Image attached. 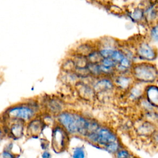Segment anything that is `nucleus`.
Returning <instances> with one entry per match:
<instances>
[{
	"label": "nucleus",
	"instance_id": "f257e3e1",
	"mask_svg": "<svg viewBox=\"0 0 158 158\" xmlns=\"http://www.w3.org/2000/svg\"><path fill=\"white\" fill-rule=\"evenodd\" d=\"M58 124L62 126L69 135L86 137L96 131L101 125L95 120L69 110H64L57 116Z\"/></svg>",
	"mask_w": 158,
	"mask_h": 158
},
{
	"label": "nucleus",
	"instance_id": "f03ea898",
	"mask_svg": "<svg viewBox=\"0 0 158 158\" xmlns=\"http://www.w3.org/2000/svg\"><path fill=\"white\" fill-rule=\"evenodd\" d=\"M130 74L135 81L145 85L154 83L158 80V69L152 62L134 63Z\"/></svg>",
	"mask_w": 158,
	"mask_h": 158
},
{
	"label": "nucleus",
	"instance_id": "7ed1b4c3",
	"mask_svg": "<svg viewBox=\"0 0 158 158\" xmlns=\"http://www.w3.org/2000/svg\"><path fill=\"white\" fill-rule=\"evenodd\" d=\"M36 116V109L30 104H19L12 106L4 112L5 118L8 120H20L29 122Z\"/></svg>",
	"mask_w": 158,
	"mask_h": 158
},
{
	"label": "nucleus",
	"instance_id": "20e7f679",
	"mask_svg": "<svg viewBox=\"0 0 158 158\" xmlns=\"http://www.w3.org/2000/svg\"><path fill=\"white\" fill-rule=\"evenodd\" d=\"M85 138L91 144L102 148L112 142L119 140L117 134L111 128L101 125L96 131L88 134Z\"/></svg>",
	"mask_w": 158,
	"mask_h": 158
},
{
	"label": "nucleus",
	"instance_id": "39448f33",
	"mask_svg": "<svg viewBox=\"0 0 158 158\" xmlns=\"http://www.w3.org/2000/svg\"><path fill=\"white\" fill-rule=\"evenodd\" d=\"M69 134L59 124L54 126L52 130L51 146L56 153L64 151L68 147Z\"/></svg>",
	"mask_w": 158,
	"mask_h": 158
},
{
	"label": "nucleus",
	"instance_id": "423d86ee",
	"mask_svg": "<svg viewBox=\"0 0 158 158\" xmlns=\"http://www.w3.org/2000/svg\"><path fill=\"white\" fill-rule=\"evenodd\" d=\"M135 54L136 57L141 61L152 62L158 56L157 49L147 41H141L137 43L135 46Z\"/></svg>",
	"mask_w": 158,
	"mask_h": 158
},
{
	"label": "nucleus",
	"instance_id": "0eeeda50",
	"mask_svg": "<svg viewBox=\"0 0 158 158\" xmlns=\"http://www.w3.org/2000/svg\"><path fill=\"white\" fill-rule=\"evenodd\" d=\"M139 5L144 8V22L150 25L158 22V4L157 2L152 0L141 1Z\"/></svg>",
	"mask_w": 158,
	"mask_h": 158
},
{
	"label": "nucleus",
	"instance_id": "6e6552de",
	"mask_svg": "<svg viewBox=\"0 0 158 158\" xmlns=\"http://www.w3.org/2000/svg\"><path fill=\"white\" fill-rule=\"evenodd\" d=\"M96 95L98 94H106L112 92L115 89V85L112 77L101 76L96 78L92 85Z\"/></svg>",
	"mask_w": 158,
	"mask_h": 158
},
{
	"label": "nucleus",
	"instance_id": "1a4fd4ad",
	"mask_svg": "<svg viewBox=\"0 0 158 158\" xmlns=\"http://www.w3.org/2000/svg\"><path fill=\"white\" fill-rule=\"evenodd\" d=\"M135 133L141 138H148L157 130V126L156 123L143 118L138 121V123L134 125Z\"/></svg>",
	"mask_w": 158,
	"mask_h": 158
},
{
	"label": "nucleus",
	"instance_id": "9d476101",
	"mask_svg": "<svg viewBox=\"0 0 158 158\" xmlns=\"http://www.w3.org/2000/svg\"><path fill=\"white\" fill-rule=\"evenodd\" d=\"M112 78L113 80L115 89L123 93H126L135 83V80L130 73H116L112 77Z\"/></svg>",
	"mask_w": 158,
	"mask_h": 158
},
{
	"label": "nucleus",
	"instance_id": "9b49d317",
	"mask_svg": "<svg viewBox=\"0 0 158 158\" xmlns=\"http://www.w3.org/2000/svg\"><path fill=\"white\" fill-rule=\"evenodd\" d=\"M74 86L78 96L81 99L87 101H92L96 98V93L93 86L89 85L79 80Z\"/></svg>",
	"mask_w": 158,
	"mask_h": 158
},
{
	"label": "nucleus",
	"instance_id": "f8f14e48",
	"mask_svg": "<svg viewBox=\"0 0 158 158\" xmlns=\"http://www.w3.org/2000/svg\"><path fill=\"white\" fill-rule=\"evenodd\" d=\"M125 15L133 23H145L144 8L139 4L126 8L125 9Z\"/></svg>",
	"mask_w": 158,
	"mask_h": 158
},
{
	"label": "nucleus",
	"instance_id": "ddd939ff",
	"mask_svg": "<svg viewBox=\"0 0 158 158\" xmlns=\"http://www.w3.org/2000/svg\"><path fill=\"white\" fill-rule=\"evenodd\" d=\"M11 123L7 127V133L14 139L21 138L23 135L25 122L20 120H10Z\"/></svg>",
	"mask_w": 158,
	"mask_h": 158
},
{
	"label": "nucleus",
	"instance_id": "4468645a",
	"mask_svg": "<svg viewBox=\"0 0 158 158\" xmlns=\"http://www.w3.org/2000/svg\"><path fill=\"white\" fill-rule=\"evenodd\" d=\"M145 84L135 81L132 86L125 93L129 101L133 102H138L144 98Z\"/></svg>",
	"mask_w": 158,
	"mask_h": 158
},
{
	"label": "nucleus",
	"instance_id": "2eb2a0df",
	"mask_svg": "<svg viewBox=\"0 0 158 158\" xmlns=\"http://www.w3.org/2000/svg\"><path fill=\"white\" fill-rule=\"evenodd\" d=\"M144 97L155 109H158V86L154 83L146 85Z\"/></svg>",
	"mask_w": 158,
	"mask_h": 158
},
{
	"label": "nucleus",
	"instance_id": "dca6fc26",
	"mask_svg": "<svg viewBox=\"0 0 158 158\" xmlns=\"http://www.w3.org/2000/svg\"><path fill=\"white\" fill-rule=\"evenodd\" d=\"M44 123L41 119L34 117L27 125V135L30 137H38L42 132Z\"/></svg>",
	"mask_w": 158,
	"mask_h": 158
},
{
	"label": "nucleus",
	"instance_id": "f3484780",
	"mask_svg": "<svg viewBox=\"0 0 158 158\" xmlns=\"http://www.w3.org/2000/svg\"><path fill=\"white\" fill-rule=\"evenodd\" d=\"M96 49H97L96 45L91 44L88 43H85L78 45L77 47L76 50L75 51V54L87 56L90 52H91L93 50Z\"/></svg>",
	"mask_w": 158,
	"mask_h": 158
},
{
	"label": "nucleus",
	"instance_id": "a211bd4d",
	"mask_svg": "<svg viewBox=\"0 0 158 158\" xmlns=\"http://www.w3.org/2000/svg\"><path fill=\"white\" fill-rule=\"evenodd\" d=\"M87 68L91 77H93L94 78H98L102 76L101 71V69H100V63L88 62L87 65Z\"/></svg>",
	"mask_w": 158,
	"mask_h": 158
},
{
	"label": "nucleus",
	"instance_id": "6ab92c4d",
	"mask_svg": "<svg viewBox=\"0 0 158 158\" xmlns=\"http://www.w3.org/2000/svg\"><path fill=\"white\" fill-rule=\"evenodd\" d=\"M122 147L123 145L122 144L120 141L119 140H117L106 145L104 147H103V149L110 154H115Z\"/></svg>",
	"mask_w": 158,
	"mask_h": 158
},
{
	"label": "nucleus",
	"instance_id": "aec40b11",
	"mask_svg": "<svg viewBox=\"0 0 158 158\" xmlns=\"http://www.w3.org/2000/svg\"><path fill=\"white\" fill-rule=\"evenodd\" d=\"M48 109L51 113L58 115L62 111V104H60L58 101L51 99L48 102Z\"/></svg>",
	"mask_w": 158,
	"mask_h": 158
},
{
	"label": "nucleus",
	"instance_id": "412c9836",
	"mask_svg": "<svg viewBox=\"0 0 158 158\" xmlns=\"http://www.w3.org/2000/svg\"><path fill=\"white\" fill-rule=\"evenodd\" d=\"M148 36L152 41L158 42V22L149 25Z\"/></svg>",
	"mask_w": 158,
	"mask_h": 158
},
{
	"label": "nucleus",
	"instance_id": "4be33fe9",
	"mask_svg": "<svg viewBox=\"0 0 158 158\" xmlns=\"http://www.w3.org/2000/svg\"><path fill=\"white\" fill-rule=\"evenodd\" d=\"M86 58L88 62L91 63H100L102 59L98 49H96L90 52L86 56Z\"/></svg>",
	"mask_w": 158,
	"mask_h": 158
},
{
	"label": "nucleus",
	"instance_id": "5701e85b",
	"mask_svg": "<svg viewBox=\"0 0 158 158\" xmlns=\"http://www.w3.org/2000/svg\"><path fill=\"white\" fill-rule=\"evenodd\" d=\"M76 65L72 58L67 59L62 65V69L64 72H74Z\"/></svg>",
	"mask_w": 158,
	"mask_h": 158
},
{
	"label": "nucleus",
	"instance_id": "b1692460",
	"mask_svg": "<svg viewBox=\"0 0 158 158\" xmlns=\"http://www.w3.org/2000/svg\"><path fill=\"white\" fill-rule=\"evenodd\" d=\"M124 57H125V54H124V52L122 51V49L121 48H116L114 50V51L110 56V58H112L117 64L120 62V61L123 59Z\"/></svg>",
	"mask_w": 158,
	"mask_h": 158
},
{
	"label": "nucleus",
	"instance_id": "393cba45",
	"mask_svg": "<svg viewBox=\"0 0 158 158\" xmlns=\"http://www.w3.org/2000/svg\"><path fill=\"white\" fill-rule=\"evenodd\" d=\"M108 9L110 13L115 15L121 16L125 15V9L117 4H111L108 6Z\"/></svg>",
	"mask_w": 158,
	"mask_h": 158
},
{
	"label": "nucleus",
	"instance_id": "a878e982",
	"mask_svg": "<svg viewBox=\"0 0 158 158\" xmlns=\"http://www.w3.org/2000/svg\"><path fill=\"white\" fill-rule=\"evenodd\" d=\"M114 156L118 158H123V157L128 158V157H134V155L128 149L122 147L114 154Z\"/></svg>",
	"mask_w": 158,
	"mask_h": 158
},
{
	"label": "nucleus",
	"instance_id": "bb28decb",
	"mask_svg": "<svg viewBox=\"0 0 158 158\" xmlns=\"http://www.w3.org/2000/svg\"><path fill=\"white\" fill-rule=\"evenodd\" d=\"M100 64H101L102 65L105 67L112 69H115V67L117 65L116 62L110 57L102 58Z\"/></svg>",
	"mask_w": 158,
	"mask_h": 158
},
{
	"label": "nucleus",
	"instance_id": "cd10ccee",
	"mask_svg": "<svg viewBox=\"0 0 158 158\" xmlns=\"http://www.w3.org/2000/svg\"><path fill=\"white\" fill-rule=\"evenodd\" d=\"M72 157L74 158H83L85 157V151L83 147L78 146L74 148Z\"/></svg>",
	"mask_w": 158,
	"mask_h": 158
},
{
	"label": "nucleus",
	"instance_id": "c85d7f7f",
	"mask_svg": "<svg viewBox=\"0 0 158 158\" xmlns=\"http://www.w3.org/2000/svg\"><path fill=\"white\" fill-rule=\"evenodd\" d=\"M150 139L154 146L158 147V129L152 135Z\"/></svg>",
	"mask_w": 158,
	"mask_h": 158
},
{
	"label": "nucleus",
	"instance_id": "c756f323",
	"mask_svg": "<svg viewBox=\"0 0 158 158\" xmlns=\"http://www.w3.org/2000/svg\"><path fill=\"white\" fill-rule=\"evenodd\" d=\"M1 156L2 157H5V158H7V157H14L15 156L14 155V154L12 152H10V151L8 149H4L3 150V151L1 153Z\"/></svg>",
	"mask_w": 158,
	"mask_h": 158
},
{
	"label": "nucleus",
	"instance_id": "7c9ffc66",
	"mask_svg": "<svg viewBox=\"0 0 158 158\" xmlns=\"http://www.w3.org/2000/svg\"><path fill=\"white\" fill-rule=\"evenodd\" d=\"M41 157H44V158H49V157H51V154L48 151H44L43 152V154L41 155Z\"/></svg>",
	"mask_w": 158,
	"mask_h": 158
},
{
	"label": "nucleus",
	"instance_id": "2f4dec72",
	"mask_svg": "<svg viewBox=\"0 0 158 158\" xmlns=\"http://www.w3.org/2000/svg\"><path fill=\"white\" fill-rule=\"evenodd\" d=\"M4 135H5V133H4V130L2 129V128L0 127V143H1V141L2 140Z\"/></svg>",
	"mask_w": 158,
	"mask_h": 158
},
{
	"label": "nucleus",
	"instance_id": "473e14b6",
	"mask_svg": "<svg viewBox=\"0 0 158 158\" xmlns=\"http://www.w3.org/2000/svg\"><path fill=\"white\" fill-rule=\"evenodd\" d=\"M140 2H141V1H146V0H139Z\"/></svg>",
	"mask_w": 158,
	"mask_h": 158
},
{
	"label": "nucleus",
	"instance_id": "72a5a7b5",
	"mask_svg": "<svg viewBox=\"0 0 158 158\" xmlns=\"http://www.w3.org/2000/svg\"><path fill=\"white\" fill-rule=\"evenodd\" d=\"M157 129H158V123H157Z\"/></svg>",
	"mask_w": 158,
	"mask_h": 158
},
{
	"label": "nucleus",
	"instance_id": "f704fd0d",
	"mask_svg": "<svg viewBox=\"0 0 158 158\" xmlns=\"http://www.w3.org/2000/svg\"><path fill=\"white\" fill-rule=\"evenodd\" d=\"M123 1H127V0H123Z\"/></svg>",
	"mask_w": 158,
	"mask_h": 158
}]
</instances>
